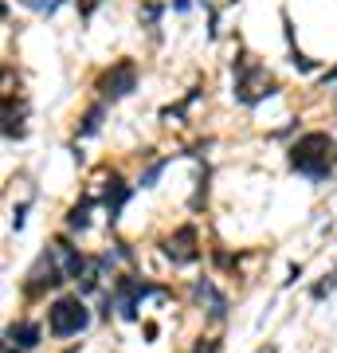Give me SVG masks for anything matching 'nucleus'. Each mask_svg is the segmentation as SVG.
I'll use <instances>...</instances> for the list:
<instances>
[{
  "label": "nucleus",
  "instance_id": "nucleus-3",
  "mask_svg": "<svg viewBox=\"0 0 337 353\" xmlns=\"http://www.w3.org/2000/svg\"><path fill=\"white\" fill-rule=\"evenodd\" d=\"M87 322H90V310L83 306L79 294L55 299V303L48 306V330L55 334V338H71V334H79V330H87Z\"/></svg>",
  "mask_w": 337,
  "mask_h": 353
},
{
  "label": "nucleus",
  "instance_id": "nucleus-7",
  "mask_svg": "<svg viewBox=\"0 0 337 353\" xmlns=\"http://www.w3.org/2000/svg\"><path fill=\"white\" fill-rule=\"evenodd\" d=\"M51 252H55V259H59V267H63V275H67V279H75V283H79V279L87 275L90 263L79 255V248H71L67 240H55V248H51Z\"/></svg>",
  "mask_w": 337,
  "mask_h": 353
},
{
  "label": "nucleus",
  "instance_id": "nucleus-6",
  "mask_svg": "<svg viewBox=\"0 0 337 353\" xmlns=\"http://www.w3.org/2000/svg\"><path fill=\"white\" fill-rule=\"evenodd\" d=\"M59 283H67V275H63V267L59 259H55V252H43L36 259V267L28 271V294H39V290H48V287H59Z\"/></svg>",
  "mask_w": 337,
  "mask_h": 353
},
{
  "label": "nucleus",
  "instance_id": "nucleus-4",
  "mask_svg": "<svg viewBox=\"0 0 337 353\" xmlns=\"http://www.w3.org/2000/svg\"><path fill=\"white\" fill-rule=\"evenodd\" d=\"M99 90H102V99H125L130 90H138V63L134 59H122V63H114L106 75L99 79Z\"/></svg>",
  "mask_w": 337,
  "mask_h": 353
},
{
  "label": "nucleus",
  "instance_id": "nucleus-13",
  "mask_svg": "<svg viewBox=\"0 0 337 353\" xmlns=\"http://www.w3.org/2000/svg\"><path fill=\"white\" fill-rule=\"evenodd\" d=\"M161 169H165V161L150 165V169H145V176H141V189H153V181H157V176H161Z\"/></svg>",
  "mask_w": 337,
  "mask_h": 353
},
{
  "label": "nucleus",
  "instance_id": "nucleus-1",
  "mask_svg": "<svg viewBox=\"0 0 337 353\" xmlns=\"http://www.w3.org/2000/svg\"><path fill=\"white\" fill-rule=\"evenodd\" d=\"M290 169H298L310 181H325L334 169V138L329 134H302L290 145Z\"/></svg>",
  "mask_w": 337,
  "mask_h": 353
},
{
  "label": "nucleus",
  "instance_id": "nucleus-10",
  "mask_svg": "<svg viewBox=\"0 0 337 353\" xmlns=\"http://www.w3.org/2000/svg\"><path fill=\"white\" fill-rule=\"evenodd\" d=\"M8 345H16V353L36 350L39 345V326L36 322H12V326H8Z\"/></svg>",
  "mask_w": 337,
  "mask_h": 353
},
{
  "label": "nucleus",
  "instance_id": "nucleus-5",
  "mask_svg": "<svg viewBox=\"0 0 337 353\" xmlns=\"http://www.w3.org/2000/svg\"><path fill=\"white\" fill-rule=\"evenodd\" d=\"M165 259H173L176 267L196 263V259H200V236H196V228H192V224L176 228L173 236L165 240Z\"/></svg>",
  "mask_w": 337,
  "mask_h": 353
},
{
  "label": "nucleus",
  "instance_id": "nucleus-12",
  "mask_svg": "<svg viewBox=\"0 0 337 353\" xmlns=\"http://www.w3.org/2000/svg\"><path fill=\"white\" fill-rule=\"evenodd\" d=\"M102 114H106V106H90L87 114H83V126H79V134H83V138H90V134H99V126H102Z\"/></svg>",
  "mask_w": 337,
  "mask_h": 353
},
{
  "label": "nucleus",
  "instance_id": "nucleus-9",
  "mask_svg": "<svg viewBox=\"0 0 337 353\" xmlns=\"http://www.w3.org/2000/svg\"><path fill=\"white\" fill-rule=\"evenodd\" d=\"M125 201H130V185H122V176H110L106 189H102V204H106V212H110V224L118 220Z\"/></svg>",
  "mask_w": 337,
  "mask_h": 353
},
{
  "label": "nucleus",
  "instance_id": "nucleus-2",
  "mask_svg": "<svg viewBox=\"0 0 337 353\" xmlns=\"http://www.w3.org/2000/svg\"><path fill=\"white\" fill-rule=\"evenodd\" d=\"M267 94H275V79L267 75L263 63L239 55V63H236V99L243 102V106H255V102H263Z\"/></svg>",
  "mask_w": 337,
  "mask_h": 353
},
{
  "label": "nucleus",
  "instance_id": "nucleus-16",
  "mask_svg": "<svg viewBox=\"0 0 337 353\" xmlns=\"http://www.w3.org/2000/svg\"><path fill=\"white\" fill-rule=\"evenodd\" d=\"M196 353H220V341H212V338H200V341H196Z\"/></svg>",
  "mask_w": 337,
  "mask_h": 353
},
{
  "label": "nucleus",
  "instance_id": "nucleus-11",
  "mask_svg": "<svg viewBox=\"0 0 337 353\" xmlns=\"http://www.w3.org/2000/svg\"><path fill=\"white\" fill-rule=\"evenodd\" d=\"M90 208H94V196H83V201L67 212V228L71 232H87V224H90Z\"/></svg>",
  "mask_w": 337,
  "mask_h": 353
},
{
  "label": "nucleus",
  "instance_id": "nucleus-14",
  "mask_svg": "<svg viewBox=\"0 0 337 353\" xmlns=\"http://www.w3.org/2000/svg\"><path fill=\"white\" fill-rule=\"evenodd\" d=\"M24 4H28V8H36V12H55L63 0H24Z\"/></svg>",
  "mask_w": 337,
  "mask_h": 353
},
{
  "label": "nucleus",
  "instance_id": "nucleus-15",
  "mask_svg": "<svg viewBox=\"0 0 337 353\" xmlns=\"http://www.w3.org/2000/svg\"><path fill=\"white\" fill-rule=\"evenodd\" d=\"M337 287V271H329V275H325V283H318V287H314V299H325V290H334Z\"/></svg>",
  "mask_w": 337,
  "mask_h": 353
},
{
  "label": "nucleus",
  "instance_id": "nucleus-8",
  "mask_svg": "<svg viewBox=\"0 0 337 353\" xmlns=\"http://www.w3.org/2000/svg\"><path fill=\"white\" fill-rule=\"evenodd\" d=\"M196 299H200V306H208V318H216V322L227 314V299L216 290L212 279H200L196 283Z\"/></svg>",
  "mask_w": 337,
  "mask_h": 353
}]
</instances>
